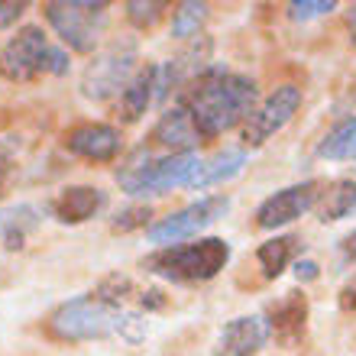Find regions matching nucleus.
<instances>
[{"label": "nucleus", "instance_id": "f257e3e1", "mask_svg": "<svg viewBox=\"0 0 356 356\" xmlns=\"http://www.w3.org/2000/svg\"><path fill=\"white\" fill-rule=\"evenodd\" d=\"M178 107L188 111L201 140H214L240 120H250L256 111V85L224 68H207L185 91H178Z\"/></svg>", "mask_w": 356, "mask_h": 356}, {"label": "nucleus", "instance_id": "f03ea898", "mask_svg": "<svg viewBox=\"0 0 356 356\" xmlns=\"http://www.w3.org/2000/svg\"><path fill=\"white\" fill-rule=\"evenodd\" d=\"M197 165L201 159L195 152H175L165 159H152L149 146H136L117 169V185L127 195H165L172 188H188Z\"/></svg>", "mask_w": 356, "mask_h": 356}, {"label": "nucleus", "instance_id": "7ed1b4c3", "mask_svg": "<svg viewBox=\"0 0 356 356\" xmlns=\"http://www.w3.org/2000/svg\"><path fill=\"white\" fill-rule=\"evenodd\" d=\"M230 259V243L220 236H204L197 243L165 246L143 259V269L169 282H207Z\"/></svg>", "mask_w": 356, "mask_h": 356}, {"label": "nucleus", "instance_id": "20e7f679", "mask_svg": "<svg viewBox=\"0 0 356 356\" xmlns=\"http://www.w3.org/2000/svg\"><path fill=\"white\" fill-rule=\"evenodd\" d=\"M49 26L58 33V39L75 52H94L107 29V3L91 0H49L42 3Z\"/></svg>", "mask_w": 356, "mask_h": 356}, {"label": "nucleus", "instance_id": "39448f33", "mask_svg": "<svg viewBox=\"0 0 356 356\" xmlns=\"http://www.w3.org/2000/svg\"><path fill=\"white\" fill-rule=\"evenodd\" d=\"M120 308H107L101 301H94L91 295L72 298L65 305H58L49 314V334L58 340H97V337H111L120 330Z\"/></svg>", "mask_w": 356, "mask_h": 356}, {"label": "nucleus", "instance_id": "423d86ee", "mask_svg": "<svg viewBox=\"0 0 356 356\" xmlns=\"http://www.w3.org/2000/svg\"><path fill=\"white\" fill-rule=\"evenodd\" d=\"M140 68H136V42L133 39H117L104 49L101 56H94V62L81 75V94L88 101H111L120 97L123 88L133 81Z\"/></svg>", "mask_w": 356, "mask_h": 356}, {"label": "nucleus", "instance_id": "0eeeda50", "mask_svg": "<svg viewBox=\"0 0 356 356\" xmlns=\"http://www.w3.org/2000/svg\"><path fill=\"white\" fill-rule=\"evenodd\" d=\"M49 58H52V46L46 33L39 26H23L17 29V36L7 39V46H0V75L19 85L36 81L49 72Z\"/></svg>", "mask_w": 356, "mask_h": 356}, {"label": "nucleus", "instance_id": "6e6552de", "mask_svg": "<svg viewBox=\"0 0 356 356\" xmlns=\"http://www.w3.org/2000/svg\"><path fill=\"white\" fill-rule=\"evenodd\" d=\"M227 207H230V197L227 195L201 197V201H195V204H188V207H181V211H175V214L149 224L146 236H149V243H159L162 250H165V246H178L181 240L197 236L204 227H211L214 220H220V217L227 214Z\"/></svg>", "mask_w": 356, "mask_h": 356}, {"label": "nucleus", "instance_id": "1a4fd4ad", "mask_svg": "<svg viewBox=\"0 0 356 356\" xmlns=\"http://www.w3.org/2000/svg\"><path fill=\"white\" fill-rule=\"evenodd\" d=\"M324 188H327L324 181L311 178V181H301V185L275 191V195L266 197L263 204L256 207V227L275 230V227H285V224H291V220H298L301 214H308L311 207H318Z\"/></svg>", "mask_w": 356, "mask_h": 356}, {"label": "nucleus", "instance_id": "9d476101", "mask_svg": "<svg viewBox=\"0 0 356 356\" xmlns=\"http://www.w3.org/2000/svg\"><path fill=\"white\" fill-rule=\"evenodd\" d=\"M301 107V88L295 85H282L266 97L253 113L250 120L243 123V143L246 146H263L272 133H279L285 123L291 120V113Z\"/></svg>", "mask_w": 356, "mask_h": 356}, {"label": "nucleus", "instance_id": "9b49d317", "mask_svg": "<svg viewBox=\"0 0 356 356\" xmlns=\"http://www.w3.org/2000/svg\"><path fill=\"white\" fill-rule=\"evenodd\" d=\"M65 149L88 162H113L123 149V136L107 123H78L65 133Z\"/></svg>", "mask_w": 356, "mask_h": 356}, {"label": "nucleus", "instance_id": "f8f14e48", "mask_svg": "<svg viewBox=\"0 0 356 356\" xmlns=\"http://www.w3.org/2000/svg\"><path fill=\"white\" fill-rule=\"evenodd\" d=\"M305 321H308V298L301 291H285V298H279L269 308V337H275L279 343H298L305 337Z\"/></svg>", "mask_w": 356, "mask_h": 356}, {"label": "nucleus", "instance_id": "ddd939ff", "mask_svg": "<svg viewBox=\"0 0 356 356\" xmlns=\"http://www.w3.org/2000/svg\"><path fill=\"white\" fill-rule=\"evenodd\" d=\"M269 340V327L263 318H236L217 337L214 356H256Z\"/></svg>", "mask_w": 356, "mask_h": 356}, {"label": "nucleus", "instance_id": "4468645a", "mask_svg": "<svg viewBox=\"0 0 356 356\" xmlns=\"http://www.w3.org/2000/svg\"><path fill=\"white\" fill-rule=\"evenodd\" d=\"M104 204H107V195H104L101 188L72 185L58 197H52L49 207H52V214H56L62 224H85V220H91Z\"/></svg>", "mask_w": 356, "mask_h": 356}, {"label": "nucleus", "instance_id": "2eb2a0df", "mask_svg": "<svg viewBox=\"0 0 356 356\" xmlns=\"http://www.w3.org/2000/svg\"><path fill=\"white\" fill-rule=\"evenodd\" d=\"M156 94H159V65H143L140 72L133 75L130 85L123 88L120 97H117V117H120L123 123L140 120Z\"/></svg>", "mask_w": 356, "mask_h": 356}, {"label": "nucleus", "instance_id": "dca6fc26", "mask_svg": "<svg viewBox=\"0 0 356 356\" xmlns=\"http://www.w3.org/2000/svg\"><path fill=\"white\" fill-rule=\"evenodd\" d=\"M156 146H162V149H172V156L175 152H191L197 146V130L195 123H191V117H188L185 107H172V111H165L159 117V123L152 127V136H149Z\"/></svg>", "mask_w": 356, "mask_h": 356}, {"label": "nucleus", "instance_id": "f3484780", "mask_svg": "<svg viewBox=\"0 0 356 356\" xmlns=\"http://www.w3.org/2000/svg\"><path fill=\"white\" fill-rule=\"evenodd\" d=\"M42 224V217L33 204H13L0 211V243L7 250H23L26 240L36 234V227Z\"/></svg>", "mask_w": 356, "mask_h": 356}, {"label": "nucleus", "instance_id": "a211bd4d", "mask_svg": "<svg viewBox=\"0 0 356 356\" xmlns=\"http://www.w3.org/2000/svg\"><path fill=\"white\" fill-rule=\"evenodd\" d=\"M246 165V152L243 149H224L211 156V159H201L195 178L188 181V188H211V185H224L234 175H240V169Z\"/></svg>", "mask_w": 356, "mask_h": 356}, {"label": "nucleus", "instance_id": "6ab92c4d", "mask_svg": "<svg viewBox=\"0 0 356 356\" xmlns=\"http://www.w3.org/2000/svg\"><path fill=\"white\" fill-rule=\"evenodd\" d=\"M356 211V181L353 178H340L324 188V195L318 201V220L330 224V220H343Z\"/></svg>", "mask_w": 356, "mask_h": 356}, {"label": "nucleus", "instance_id": "aec40b11", "mask_svg": "<svg viewBox=\"0 0 356 356\" xmlns=\"http://www.w3.org/2000/svg\"><path fill=\"white\" fill-rule=\"evenodd\" d=\"M298 253H301V240L295 234H289V236H275V240L263 243L256 250V259H259V269H263L266 279H279L282 272H285V266Z\"/></svg>", "mask_w": 356, "mask_h": 356}, {"label": "nucleus", "instance_id": "412c9836", "mask_svg": "<svg viewBox=\"0 0 356 356\" xmlns=\"http://www.w3.org/2000/svg\"><path fill=\"white\" fill-rule=\"evenodd\" d=\"M321 159H356V117H347L318 143Z\"/></svg>", "mask_w": 356, "mask_h": 356}, {"label": "nucleus", "instance_id": "4be33fe9", "mask_svg": "<svg viewBox=\"0 0 356 356\" xmlns=\"http://www.w3.org/2000/svg\"><path fill=\"white\" fill-rule=\"evenodd\" d=\"M133 295V282L130 275H120V272H111V275H104L97 285H94L91 298L107 305V308H120L123 301Z\"/></svg>", "mask_w": 356, "mask_h": 356}, {"label": "nucleus", "instance_id": "5701e85b", "mask_svg": "<svg viewBox=\"0 0 356 356\" xmlns=\"http://www.w3.org/2000/svg\"><path fill=\"white\" fill-rule=\"evenodd\" d=\"M207 19V3H178L175 13H172V36L175 39H188L197 36V29L204 26Z\"/></svg>", "mask_w": 356, "mask_h": 356}, {"label": "nucleus", "instance_id": "b1692460", "mask_svg": "<svg viewBox=\"0 0 356 356\" xmlns=\"http://www.w3.org/2000/svg\"><path fill=\"white\" fill-rule=\"evenodd\" d=\"M165 10H169V3H159V0H146V3L143 0H130L127 3V19L136 29H149L165 17Z\"/></svg>", "mask_w": 356, "mask_h": 356}, {"label": "nucleus", "instance_id": "393cba45", "mask_svg": "<svg viewBox=\"0 0 356 356\" xmlns=\"http://www.w3.org/2000/svg\"><path fill=\"white\" fill-rule=\"evenodd\" d=\"M149 217H152V211H149V204H133V207H127V211H120V214L113 217V230H120V234H127V230H136V227H146L149 224Z\"/></svg>", "mask_w": 356, "mask_h": 356}, {"label": "nucleus", "instance_id": "a878e982", "mask_svg": "<svg viewBox=\"0 0 356 356\" xmlns=\"http://www.w3.org/2000/svg\"><path fill=\"white\" fill-rule=\"evenodd\" d=\"M330 10H337L334 0H295V3H289V17L305 23V19L324 17V13H330Z\"/></svg>", "mask_w": 356, "mask_h": 356}, {"label": "nucleus", "instance_id": "bb28decb", "mask_svg": "<svg viewBox=\"0 0 356 356\" xmlns=\"http://www.w3.org/2000/svg\"><path fill=\"white\" fill-rule=\"evenodd\" d=\"M23 10H26V3H0V29L13 26L23 17Z\"/></svg>", "mask_w": 356, "mask_h": 356}, {"label": "nucleus", "instance_id": "cd10ccee", "mask_svg": "<svg viewBox=\"0 0 356 356\" xmlns=\"http://www.w3.org/2000/svg\"><path fill=\"white\" fill-rule=\"evenodd\" d=\"M140 305L146 311H152V308H165V295H162L159 289H146V291H140Z\"/></svg>", "mask_w": 356, "mask_h": 356}, {"label": "nucleus", "instance_id": "c85d7f7f", "mask_svg": "<svg viewBox=\"0 0 356 356\" xmlns=\"http://www.w3.org/2000/svg\"><path fill=\"white\" fill-rule=\"evenodd\" d=\"M295 275H298V282L318 279V263H311V259H298V263H295Z\"/></svg>", "mask_w": 356, "mask_h": 356}, {"label": "nucleus", "instance_id": "c756f323", "mask_svg": "<svg viewBox=\"0 0 356 356\" xmlns=\"http://www.w3.org/2000/svg\"><path fill=\"white\" fill-rule=\"evenodd\" d=\"M340 308H356V272H353V279L340 289Z\"/></svg>", "mask_w": 356, "mask_h": 356}, {"label": "nucleus", "instance_id": "7c9ffc66", "mask_svg": "<svg viewBox=\"0 0 356 356\" xmlns=\"http://www.w3.org/2000/svg\"><path fill=\"white\" fill-rule=\"evenodd\" d=\"M49 72L52 75H65L68 72V56L62 49H52V58H49Z\"/></svg>", "mask_w": 356, "mask_h": 356}, {"label": "nucleus", "instance_id": "2f4dec72", "mask_svg": "<svg viewBox=\"0 0 356 356\" xmlns=\"http://www.w3.org/2000/svg\"><path fill=\"white\" fill-rule=\"evenodd\" d=\"M340 253H343V259H356V230L350 236H343V243H340Z\"/></svg>", "mask_w": 356, "mask_h": 356}, {"label": "nucleus", "instance_id": "473e14b6", "mask_svg": "<svg viewBox=\"0 0 356 356\" xmlns=\"http://www.w3.org/2000/svg\"><path fill=\"white\" fill-rule=\"evenodd\" d=\"M350 39H353V46H356V7L350 10Z\"/></svg>", "mask_w": 356, "mask_h": 356}]
</instances>
